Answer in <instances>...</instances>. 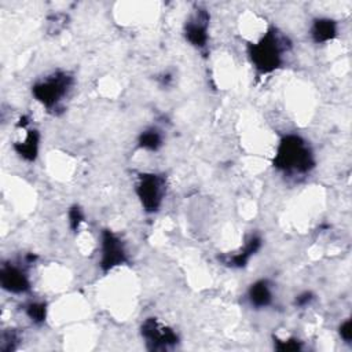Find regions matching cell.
I'll list each match as a JSON object with an SVG mask.
<instances>
[{
	"label": "cell",
	"mask_w": 352,
	"mask_h": 352,
	"mask_svg": "<svg viewBox=\"0 0 352 352\" xmlns=\"http://www.w3.org/2000/svg\"><path fill=\"white\" fill-rule=\"evenodd\" d=\"M338 34V23L333 18H315L309 28V36L314 43L324 44L333 41Z\"/></svg>",
	"instance_id": "cell-10"
},
{
	"label": "cell",
	"mask_w": 352,
	"mask_h": 352,
	"mask_svg": "<svg viewBox=\"0 0 352 352\" xmlns=\"http://www.w3.org/2000/svg\"><path fill=\"white\" fill-rule=\"evenodd\" d=\"M14 151L26 162H34L38 157L40 150V132L37 129L26 128L23 140L14 143Z\"/></svg>",
	"instance_id": "cell-12"
},
{
	"label": "cell",
	"mask_w": 352,
	"mask_h": 352,
	"mask_svg": "<svg viewBox=\"0 0 352 352\" xmlns=\"http://www.w3.org/2000/svg\"><path fill=\"white\" fill-rule=\"evenodd\" d=\"M0 285L3 290L12 294H22L30 290V279L23 267L4 263L0 268Z\"/></svg>",
	"instance_id": "cell-8"
},
{
	"label": "cell",
	"mask_w": 352,
	"mask_h": 352,
	"mask_svg": "<svg viewBox=\"0 0 352 352\" xmlns=\"http://www.w3.org/2000/svg\"><path fill=\"white\" fill-rule=\"evenodd\" d=\"M289 38L271 26L256 43L248 44V56L258 76H267L283 65V56L290 48Z\"/></svg>",
	"instance_id": "cell-2"
},
{
	"label": "cell",
	"mask_w": 352,
	"mask_h": 352,
	"mask_svg": "<svg viewBox=\"0 0 352 352\" xmlns=\"http://www.w3.org/2000/svg\"><path fill=\"white\" fill-rule=\"evenodd\" d=\"M274 348L276 351H282V352H285V351L297 352V351L302 349V342L296 337H287V338L274 337Z\"/></svg>",
	"instance_id": "cell-16"
},
{
	"label": "cell",
	"mask_w": 352,
	"mask_h": 352,
	"mask_svg": "<svg viewBox=\"0 0 352 352\" xmlns=\"http://www.w3.org/2000/svg\"><path fill=\"white\" fill-rule=\"evenodd\" d=\"M135 192L144 212L155 213L166 194V177L155 172H143L138 176Z\"/></svg>",
	"instance_id": "cell-4"
},
{
	"label": "cell",
	"mask_w": 352,
	"mask_h": 352,
	"mask_svg": "<svg viewBox=\"0 0 352 352\" xmlns=\"http://www.w3.org/2000/svg\"><path fill=\"white\" fill-rule=\"evenodd\" d=\"M248 300L252 307L261 309L272 304V285L268 279H257L248 289Z\"/></svg>",
	"instance_id": "cell-11"
},
{
	"label": "cell",
	"mask_w": 352,
	"mask_h": 352,
	"mask_svg": "<svg viewBox=\"0 0 352 352\" xmlns=\"http://www.w3.org/2000/svg\"><path fill=\"white\" fill-rule=\"evenodd\" d=\"M315 300V296L312 292L309 290H305V292H301L300 294L296 296L294 298V305L298 307V308H305L308 305H311V302Z\"/></svg>",
	"instance_id": "cell-18"
},
{
	"label": "cell",
	"mask_w": 352,
	"mask_h": 352,
	"mask_svg": "<svg viewBox=\"0 0 352 352\" xmlns=\"http://www.w3.org/2000/svg\"><path fill=\"white\" fill-rule=\"evenodd\" d=\"M67 219H69V226H70L72 231L77 232L80 226L85 221V214L78 205H73V206H70V209L67 212Z\"/></svg>",
	"instance_id": "cell-17"
},
{
	"label": "cell",
	"mask_w": 352,
	"mask_h": 352,
	"mask_svg": "<svg viewBox=\"0 0 352 352\" xmlns=\"http://www.w3.org/2000/svg\"><path fill=\"white\" fill-rule=\"evenodd\" d=\"M21 342V334L16 329H6L1 333L0 341V351L1 352H11L18 348Z\"/></svg>",
	"instance_id": "cell-15"
},
{
	"label": "cell",
	"mask_w": 352,
	"mask_h": 352,
	"mask_svg": "<svg viewBox=\"0 0 352 352\" xmlns=\"http://www.w3.org/2000/svg\"><path fill=\"white\" fill-rule=\"evenodd\" d=\"M47 302L30 301L25 305V314L33 324H43L47 319Z\"/></svg>",
	"instance_id": "cell-14"
},
{
	"label": "cell",
	"mask_w": 352,
	"mask_h": 352,
	"mask_svg": "<svg viewBox=\"0 0 352 352\" xmlns=\"http://www.w3.org/2000/svg\"><path fill=\"white\" fill-rule=\"evenodd\" d=\"M128 261V254L122 239L111 230L100 234V261L99 267L106 274Z\"/></svg>",
	"instance_id": "cell-6"
},
{
	"label": "cell",
	"mask_w": 352,
	"mask_h": 352,
	"mask_svg": "<svg viewBox=\"0 0 352 352\" xmlns=\"http://www.w3.org/2000/svg\"><path fill=\"white\" fill-rule=\"evenodd\" d=\"M338 334L340 337L342 338L344 342L346 344H351V340H352V322L351 319H345L340 327H338Z\"/></svg>",
	"instance_id": "cell-19"
},
{
	"label": "cell",
	"mask_w": 352,
	"mask_h": 352,
	"mask_svg": "<svg viewBox=\"0 0 352 352\" xmlns=\"http://www.w3.org/2000/svg\"><path fill=\"white\" fill-rule=\"evenodd\" d=\"M263 239L258 234H250L243 246L239 248L232 254H221L219 256V261H221L224 265L231 268H245L250 258L261 249Z\"/></svg>",
	"instance_id": "cell-9"
},
{
	"label": "cell",
	"mask_w": 352,
	"mask_h": 352,
	"mask_svg": "<svg viewBox=\"0 0 352 352\" xmlns=\"http://www.w3.org/2000/svg\"><path fill=\"white\" fill-rule=\"evenodd\" d=\"M209 12L202 7H197L186 19L183 26L186 41L197 50H205L209 40Z\"/></svg>",
	"instance_id": "cell-7"
},
{
	"label": "cell",
	"mask_w": 352,
	"mask_h": 352,
	"mask_svg": "<svg viewBox=\"0 0 352 352\" xmlns=\"http://www.w3.org/2000/svg\"><path fill=\"white\" fill-rule=\"evenodd\" d=\"M158 80H160V82H161L162 87H168V85L170 84V81H172V76L168 74V73H165V74H162Z\"/></svg>",
	"instance_id": "cell-20"
},
{
	"label": "cell",
	"mask_w": 352,
	"mask_h": 352,
	"mask_svg": "<svg viewBox=\"0 0 352 352\" xmlns=\"http://www.w3.org/2000/svg\"><path fill=\"white\" fill-rule=\"evenodd\" d=\"M140 336L146 348L153 352H165L179 344L177 333L157 318H146L140 326Z\"/></svg>",
	"instance_id": "cell-5"
},
{
	"label": "cell",
	"mask_w": 352,
	"mask_h": 352,
	"mask_svg": "<svg viewBox=\"0 0 352 352\" xmlns=\"http://www.w3.org/2000/svg\"><path fill=\"white\" fill-rule=\"evenodd\" d=\"M164 144L162 132L154 126H148L138 136V147L146 151H158Z\"/></svg>",
	"instance_id": "cell-13"
},
{
	"label": "cell",
	"mask_w": 352,
	"mask_h": 352,
	"mask_svg": "<svg viewBox=\"0 0 352 352\" xmlns=\"http://www.w3.org/2000/svg\"><path fill=\"white\" fill-rule=\"evenodd\" d=\"M74 85V77L66 70H55L32 85V95L50 113L58 114L63 100Z\"/></svg>",
	"instance_id": "cell-3"
},
{
	"label": "cell",
	"mask_w": 352,
	"mask_h": 352,
	"mask_svg": "<svg viewBox=\"0 0 352 352\" xmlns=\"http://www.w3.org/2000/svg\"><path fill=\"white\" fill-rule=\"evenodd\" d=\"M272 165L285 176L297 177L308 175L316 165L311 144L300 135L287 133L280 138Z\"/></svg>",
	"instance_id": "cell-1"
}]
</instances>
